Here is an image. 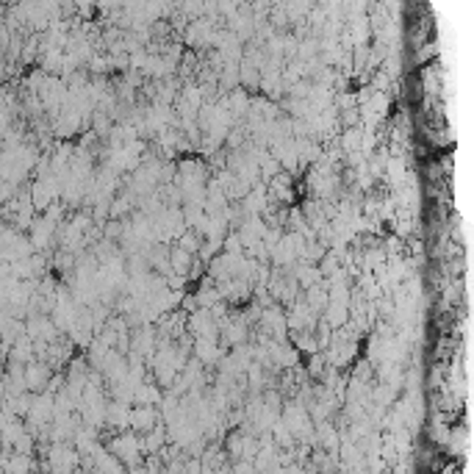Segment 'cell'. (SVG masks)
Returning a JSON list of instances; mask_svg holds the SVG:
<instances>
[{"label":"cell","mask_w":474,"mask_h":474,"mask_svg":"<svg viewBox=\"0 0 474 474\" xmlns=\"http://www.w3.org/2000/svg\"><path fill=\"white\" fill-rule=\"evenodd\" d=\"M103 427H106V430H114V433L128 430V427H130V402L111 400V397H108V402H106V424H103Z\"/></svg>","instance_id":"3"},{"label":"cell","mask_w":474,"mask_h":474,"mask_svg":"<svg viewBox=\"0 0 474 474\" xmlns=\"http://www.w3.org/2000/svg\"><path fill=\"white\" fill-rule=\"evenodd\" d=\"M191 261H194V255L186 253L184 247H178V244H169V272H175V275H189L191 269ZM189 281V278H186Z\"/></svg>","instance_id":"8"},{"label":"cell","mask_w":474,"mask_h":474,"mask_svg":"<svg viewBox=\"0 0 474 474\" xmlns=\"http://www.w3.org/2000/svg\"><path fill=\"white\" fill-rule=\"evenodd\" d=\"M6 358V349H3V342H0V361Z\"/></svg>","instance_id":"14"},{"label":"cell","mask_w":474,"mask_h":474,"mask_svg":"<svg viewBox=\"0 0 474 474\" xmlns=\"http://www.w3.org/2000/svg\"><path fill=\"white\" fill-rule=\"evenodd\" d=\"M26 333L31 336L33 342H47V344L59 336V330H56V325H53L50 314H28L26 316Z\"/></svg>","instance_id":"2"},{"label":"cell","mask_w":474,"mask_h":474,"mask_svg":"<svg viewBox=\"0 0 474 474\" xmlns=\"http://www.w3.org/2000/svg\"><path fill=\"white\" fill-rule=\"evenodd\" d=\"M6 358L11 361V363H28V361H33V342L28 333H23L11 347H9V352H6Z\"/></svg>","instance_id":"7"},{"label":"cell","mask_w":474,"mask_h":474,"mask_svg":"<svg viewBox=\"0 0 474 474\" xmlns=\"http://www.w3.org/2000/svg\"><path fill=\"white\" fill-rule=\"evenodd\" d=\"M158 422H161V413L156 405H130V430L147 433Z\"/></svg>","instance_id":"5"},{"label":"cell","mask_w":474,"mask_h":474,"mask_svg":"<svg viewBox=\"0 0 474 474\" xmlns=\"http://www.w3.org/2000/svg\"><path fill=\"white\" fill-rule=\"evenodd\" d=\"M56 227H59V222H53L50 217H45V214H36L28 225V230H31V244L36 253H50L53 247H56Z\"/></svg>","instance_id":"1"},{"label":"cell","mask_w":474,"mask_h":474,"mask_svg":"<svg viewBox=\"0 0 474 474\" xmlns=\"http://www.w3.org/2000/svg\"><path fill=\"white\" fill-rule=\"evenodd\" d=\"M164 286H167V288H175V291H184V288L189 286V281H186L184 275H175V272H167V275H164Z\"/></svg>","instance_id":"13"},{"label":"cell","mask_w":474,"mask_h":474,"mask_svg":"<svg viewBox=\"0 0 474 474\" xmlns=\"http://www.w3.org/2000/svg\"><path fill=\"white\" fill-rule=\"evenodd\" d=\"M23 372H26V385H28V391L36 394V391H45V385H47V380L53 375V369L45 363V361H28L26 366H23Z\"/></svg>","instance_id":"4"},{"label":"cell","mask_w":474,"mask_h":474,"mask_svg":"<svg viewBox=\"0 0 474 474\" xmlns=\"http://www.w3.org/2000/svg\"><path fill=\"white\" fill-rule=\"evenodd\" d=\"M339 125L342 128L361 125V108L355 106V108H344V111H339Z\"/></svg>","instance_id":"11"},{"label":"cell","mask_w":474,"mask_h":474,"mask_svg":"<svg viewBox=\"0 0 474 474\" xmlns=\"http://www.w3.org/2000/svg\"><path fill=\"white\" fill-rule=\"evenodd\" d=\"M258 84H261V69L255 67L250 59H239V86L242 89H247L250 95H255L258 92Z\"/></svg>","instance_id":"6"},{"label":"cell","mask_w":474,"mask_h":474,"mask_svg":"<svg viewBox=\"0 0 474 474\" xmlns=\"http://www.w3.org/2000/svg\"><path fill=\"white\" fill-rule=\"evenodd\" d=\"M314 336H316V344H319V349H325L330 342H333V327L319 316L316 319V327H314Z\"/></svg>","instance_id":"10"},{"label":"cell","mask_w":474,"mask_h":474,"mask_svg":"<svg viewBox=\"0 0 474 474\" xmlns=\"http://www.w3.org/2000/svg\"><path fill=\"white\" fill-rule=\"evenodd\" d=\"M172 244H178V247H184L186 253H191V255H197V250H200V244H203V236L197 233V230H191V227H186Z\"/></svg>","instance_id":"9"},{"label":"cell","mask_w":474,"mask_h":474,"mask_svg":"<svg viewBox=\"0 0 474 474\" xmlns=\"http://www.w3.org/2000/svg\"><path fill=\"white\" fill-rule=\"evenodd\" d=\"M333 106H336L339 111H344V108H355V106H358V100H355V95H352V92H347V89H342V95H336V100H333Z\"/></svg>","instance_id":"12"}]
</instances>
